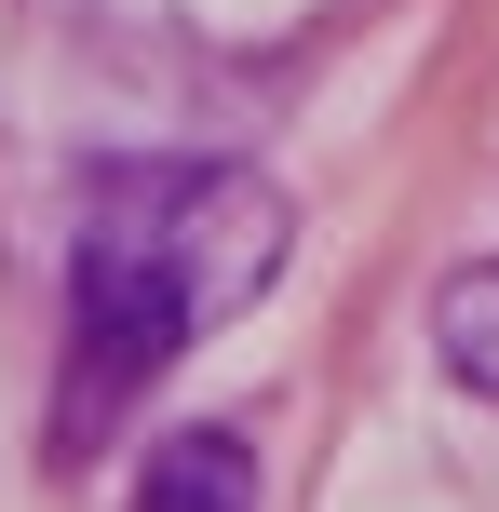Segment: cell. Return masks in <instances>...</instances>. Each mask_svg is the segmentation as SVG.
I'll return each mask as SVG.
<instances>
[{
	"label": "cell",
	"mask_w": 499,
	"mask_h": 512,
	"mask_svg": "<svg viewBox=\"0 0 499 512\" xmlns=\"http://www.w3.org/2000/svg\"><path fill=\"white\" fill-rule=\"evenodd\" d=\"M284 189L243 162H108L68 270V432H108L203 324L284 283Z\"/></svg>",
	"instance_id": "6da1fadb"
},
{
	"label": "cell",
	"mask_w": 499,
	"mask_h": 512,
	"mask_svg": "<svg viewBox=\"0 0 499 512\" xmlns=\"http://www.w3.org/2000/svg\"><path fill=\"white\" fill-rule=\"evenodd\" d=\"M122 512H257V445L216 418V432H176L149 472H135Z\"/></svg>",
	"instance_id": "7a4b0ae2"
},
{
	"label": "cell",
	"mask_w": 499,
	"mask_h": 512,
	"mask_svg": "<svg viewBox=\"0 0 499 512\" xmlns=\"http://www.w3.org/2000/svg\"><path fill=\"white\" fill-rule=\"evenodd\" d=\"M432 351H446V378L499 405V270H446V297H432Z\"/></svg>",
	"instance_id": "3957f363"
}]
</instances>
